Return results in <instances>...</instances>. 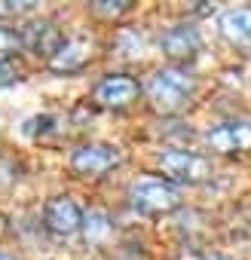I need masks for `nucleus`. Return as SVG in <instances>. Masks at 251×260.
Instances as JSON below:
<instances>
[{"label": "nucleus", "mask_w": 251, "mask_h": 260, "mask_svg": "<svg viewBox=\"0 0 251 260\" xmlns=\"http://www.w3.org/2000/svg\"><path fill=\"white\" fill-rule=\"evenodd\" d=\"M147 98H150V107L156 113H178L190 95H193V77L181 68H160L150 74L147 86H144Z\"/></svg>", "instance_id": "1"}, {"label": "nucleus", "mask_w": 251, "mask_h": 260, "mask_svg": "<svg viewBox=\"0 0 251 260\" xmlns=\"http://www.w3.org/2000/svg\"><path fill=\"white\" fill-rule=\"evenodd\" d=\"M156 166L163 175H169L172 181H181V184H202L211 178V162L199 153H190V150H181V147H169L156 156Z\"/></svg>", "instance_id": "2"}, {"label": "nucleus", "mask_w": 251, "mask_h": 260, "mask_svg": "<svg viewBox=\"0 0 251 260\" xmlns=\"http://www.w3.org/2000/svg\"><path fill=\"white\" fill-rule=\"evenodd\" d=\"M129 199L141 214H169L181 205V193L169 181H160V178H144L132 184Z\"/></svg>", "instance_id": "3"}, {"label": "nucleus", "mask_w": 251, "mask_h": 260, "mask_svg": "<svg viewBox=\"0 0 251 260\" xmlns=\"http://www.w3.org/2000/svg\"><path fill=\"white\" fill-rule=\"evenodd\" d=\"M119 162H122L119 147L104 144V141L80 144V147L71 153V169H74L80 178H101V175H107L110 169H116Z\"/></svg>", "instance_id": "4"}, {"label": "nucleus", "mask_w": 251, "mask_h": 260, "mask_svg": "<svg viewBox=\"0 0 251 260\" xmlns=\"http://www.w3.org/2000/svg\"><path fill=\"white\" fill-rule=\"evenodd\" d=\"M141 95L138 80L125 77V74H107L104 80H98V86L92 89V101L104 110H122L135 104V98Z\"/></svg>", "instance_id": "5"}, {"label": "nucleus", "mask_w": 251, "mask_h": 260, "mask_svg": "<svg viewBox=\"0 0 251 260\" xmlns=\"http://www.w3.org/2000/svg\"><path fill=\"white\" fill-rule=\"evenodd\" d=\"M205 144L214 153H224V156L245 153V150H251V122H245V119L221 122V125L205 132Z\"/></svg>", "instance_id": "6"}, {"label": "nucleus", "mask_w": 251, "mask_h": 260, "mask_svg": "<svg viewBox=\"0 0 251 260\" xmlns=\"http://www.w3.org/2000/svg\"><path fill=\"white\" fill-rule=\"evenodd\" d=\"M43 223L55 236H74L83 226V211L71 196H52L43 208Z\"/></svg>", "instance_id": "7"}, {"label": "nucleus", "mask_w": 251, "mask_h": 260, "mask_svg": "<svg viewBox=\"0 0 251 260\" xmlns=\"http://www.w3.org/2000/svg\"><path fill=\"white\" fill-rule=\"evenodd\" d=\"M22 43H25V49H31L34 55L52 58L65 40H61V34H58V28H55L52 22L37 19V22H28V25L22 28Z\"/></svg>", "instance_id": "8"}, {"label": "nucleus", "mask_w": 251, "mask_h": 260, "mask_svg": "<svg viewBox=\"0 0 251 260\" xmlns=\"http://www.w3.org/2000/svg\"><path fill=\"white\" fill-rule=\"evenodd\" d=\"M202 40H199V31L193 25H175L163 34V52L172 58V61H190L196 58Z\"/></svg>", "instance_id": "9"}, {"label": "nucleus", "mask_w": 251, "mask_h": 260, "mask_svg": "<svg viewBox=\"0 0 251 260\" xmlns=\"http://www.w3.org/2000/svg\"><path fill=\"white\" fill-rule=\"evenodd\" d=\"M92 58V40L89 37H71L58 46V52L49 58V68L55 74H74L80 68H86Z\"/></svg>", "instance_id": "10"}, {"label": "nucleus", "mask_w": 251, "mask_h": 260, "mask_svg": "<svg viewBox=\"0 0 251 260\" xmlns=\"http://www.w3.org/2000/svg\"><path fill=\"white\" fill-rule=\"evenodd\" d=\"M217 25H221V34L233 46H251V7L227 10Z\"/></svg>", "instance_id": "11"}, {"label": "nucleus", "mask_w": 251, "mask_h": 260, "mask_svg": "<svg viewBox=\"0 0 251 260\" xmlns=\"http://www.w3.org/2000/svg\"><path fill=\"white\" fill-rule=\"evenodd\" d=\"M83 230H86V239H92V242L104 239V236L110 233L107 214H104V211H89V214L83 217Z\"/></svg>", "instance_id": "12"}, {"label": "nucleus", "mask_w": 251, "mask_h": 260, "mask_svg": "<svg viewBox=\"0 0 251 260\" xmlns=\"http://www.w3.org/2000/svg\"><path fill=\"white\" fill-rule=\"evenodd\" d=\"M22 46H25V43H22V34H19V31L0 25V64H7V58H13Z\"/></svg>", "instance_id": "13"}, {"label": "nucleus", "mask_w": 251, "mask_h": 260, "mask_svg": "<svg viewBox=\"0 0 251 260\" xmlns=\"http://www.w3.org/2000/svg\"><path fill=\"white\" fill-rule=\"evenodd\" d=\"M129 7H132L129 0H95V4H92V13H95V16L116 19V16H122V13L129 10Z\"/></svg>", "instance_id": "14"}, {"label": "nucleus", "mask_w": 251, "mask_h": 260, "mask_svg": "<svg viewBox=\"0 0 251 260\" xmlns=\"http://www.w3.org/2000/svg\"><path fill=\"white\" fill-rule=\"evenodd\" d=\"M34 0H0V19H16L25 13H34Z\"/></svg>", "instance_id": "15"}, {"label": "nucleus", "mask_w": 251, "mask_h": 260, "mask_svg": "<svg viewBox=\"0 0 251 260\" xmlns=\"http://www.w3.org/2000/svg\"><path fill=\"white\" fill-rule=\"evenodd\" d=\"M13 80H16V74H13L7 64H0V89H4V86H10Z\"/></svg>", "instance_id": "16"}, {"label": "nucleus", "mask_w": 251, "mask_h": 260, "mask_svg": "<svg viewBox=\"0 0 251 260\" xmlns=\"http://www.w3.org/2000/svg\"><path fill=\"white\" fill-rule=\"evenodd\" d=\"M202 260H227V257H221V254H211V257H202Z\"/></svg>", "instance_id": "17"}, {"label": "nucleus", "mask_w": 251, "mask_h": 260, "mask_svg": "<svg viewBox=\"0 0 251 260\" xmlns=\"http://www.w3.org/2000/svg\"><path fill=\"white\" fill-rule=\"evenodd\" d=\"M0 260H13V257H10V254H7V251H0Z\"/></svg>", "instance_id": "18"}]
</instances>
